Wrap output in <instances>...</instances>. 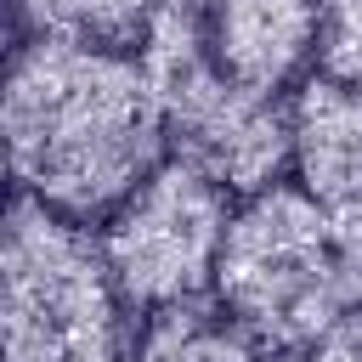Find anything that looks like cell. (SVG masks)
<instances>
[{
  "instance_id": "1",
  "label": "cell",
  "mask_w": 362,
  "mask_h": 362,
  "mask_svg": "<svg viewBox=\"0 0 362 362\" xmlns=\"http://www.w3.org/2000/svg\"><path fill=\"white\" fill-rule=\"evenodd\" d=\"M0 124L17 192H34L74 221L113 215L164 164L170 136L141 57L68 34L17 45Z\"/></svg>"
},
{
  "instance_id": "7",
  "label": "cell",
  "mask_w": 362,
  "mask_h": 362,
  "mask_svg": "<svg viewBox=\"0 0 362 362\" xmlns=\"http://www.w3.org/2000/svg\"><path fill=\"white\" fill-rule=\"evenodd\" d=\"M317 74L362 85V0H317Z\"/></svg>"
},
{
  "instance_id": "5",
  "label": "cell",
  "mask_w": 362,
  "mask_h": 362,
  "mask_svg": "<svg viewBox=\"0 0 362 362\" xmlns=\"http://www.w3.org/2000/svg\"><path fill=\"white\" fill-rule=\"evenodd\" d=\"M204 34L221 74L277 96L317 57V0H204Z\"/></svg>"
},
{
  "instance_id": "4",
  "label": "cell",
  "mask_w": 362,
  "mask_h": 362,
  "mask_svg": "<svg viewBox=\"0 0 362 362\" xmlns=\"http://www.w3.org/2000/svg\"><path fill=\"white\" fill-rule=\"evenodd\" d=\"M288 141L300 187L328 209H362V85L311 74L288 102Z\"/></svg>"
},
{
  "instance_id": "3",
  "label": "cell",
  "mask_w": 362,
  "mask_h": 362,
  "mask_svg": "<svg viewBox=\"0 0 362 362\" xmlns=\"http://www.w3.org/2000/svg\"><path fill=\"white\" fill-rule=\"evenodd\" d=\"M226 221V187L181 153L164 158L107 215L102 232V255L124 305L158 311L175 300H198L204 283H215Z\"/></svg>"
},
{
  "instance_id": "2",
  "label": "cell",
  "mask_w": 362,
  "mask_h": 362,
  "mask_svg": "<svg viewBox=\"0 0 362 362\" xmlns=\"http://www.w3.org/2000/svg\"><path fill=\"white\" fill-rule=\"evenodd\" d=\"M124 294L102 238L34 192L11 198L0 249L6 362H124Z\"/></svg>"
},
{
  "instance_id": "6",
  "label": "cell",
  "mask_w": 362,
  "mask_h": 362,
  "mask_svg": "<svg viewBox=\"0 0 362 362\" xmlns=\"http://www.w3.org/2000/svg\"><path fill=\"white\" fill-rule=\"evenodd\" d=\"M23 23L34 34H68V40H96V45H124L147 34L158 0H17Z\"/></svg>"
}]
</instances>
